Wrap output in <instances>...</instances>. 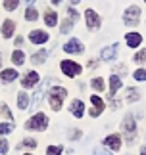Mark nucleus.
<instances>
[{
  "label": "nucleus",
  "mask_w": 146,
  "mask_h": 155,
  "mask_svg": "<svg viewBox=\"0 0 146 155\" xmlns=\"http://www.w3.org/2000/svg\"><path fill=\"white\" fill-rule=\"evenodd\" d=\"M69 2H71L73 6H75V4H79V2H81V0H69Z\"/></svg>",
  "instance_id": "a19ab883"
},
{
  "label": "nucleus",
  "mask_w": 146,
  "mask_h": 155,
  "mask_svg": "<svg viewBox=\"0 0 146 155\" xmlns=\"http://www.w3.org/2000/svg\"><path fill=\"white\" fill-rule=\"evenodd\" d=\"M19 147H31V150H33V147H36V142L33 138H27V140H23L19 144Z\"/></svg>",
  "instance_id": "7c9ffc66"
},
{
  "label": "nucleus",
  "mask_w": 146,
  "mask_h": 155,
  "mask_svg": "<svg viewBox=\"0 0 146 155\" xmlns=\"http://www.w3.org/2000/svg\"><path fill=\"white\" fill-rule=\"evenodd\" d=\"M117 50H119V44L115 42L112 46H106V48H102L100 52V59H104V61H113L115 58H117Z\"/></svg>",
  "instance_id": "6e6552de"
},
{
  "label": "nucleus",
  "mask_w": 146,
  "mask_h": 155,
  "mask_svg": "<svg viewBox=\"0 0 146 155\" xmlns=\"http://www.w3.org/2000/svg\"><path fill=\"white\" fill-rule=\"evenodd\" d=\"M50 2H52V4H56V6H58L60 2H62V0H50Z\"/></svg>",
  "instance_id": "79ce46f5"
},
{
  "label": "nucleus",
  "mask_w": 146,
  "mask_h": 155,
  "mask_svg": "<svg viewBox=\"0 0 146 155\" xmlns=\"http://www.w3.org/2000/svg\"><path fill=\"white\" fill-rule=\"evenodd\" d=\"M133 79L137 82H146V69L144 67H138L135 73H133Z\"/></svg>",
  "instance_id": "393cba45"
},
{
  "label": "nucleus",
  "mask_w": 146,
  "mask_h": 155,
  "mask_svg": "<svg viewBox=\"0 0 146 155\" xmlns=\"http://www.w3.org/2000/svg\"><path fill=\"white\" fill-rule=\"evenodd\" d=\"M65 96H68V90H65L64 86H56V88H52V90L48 92V102H50V107L54 111L62 109V102H64Z\"/></svg>",
  "instance_id": "f257e3e1"
},
{
  "label": "nucleus",
  "mask_w": 146,
  "mask_h": 155,
  "mask_svg": "<svg viewBox=\"0 0 146 155\" xmlns=\"http://www.w3.org/2000/svg\"><path fill=\"white\" fill-rule=\"evenodd\" d=\"M144 2H146V0H144Z\"/></svg>",
  "instance_id": "a18cd8bd"
},
{
  "label": "nucleus",
  "mask_w": 146,
  "mask_h": 155,
  "mask_svg": "<svg viewBox=\"0 0 146 155\" xmlns=\"http://www.w3.org/2000/svg\"><path fill=\"white\" fill-rule=\"evenodd\" d=\"M17 107H19L21 111L29 109V94H25V92H19V94H17Z\"/></svg>",
  "instance_id": "a211bd4d"
},
{
  "label": "nucleus",
  "mask_w": 146,
  "mask_h": 155,
  "mask_svg": "<svg viewBox=\"0 0 146 155\" xmlns=\"http://www.w3.org/2000/svg\"><path fill=\"white\" fill-rule=\"evenodd\" d=\"M25 4H27V6H33V4H35V0H25Z\"/></svg>",
  "instance_id": "ea45409f"
},
{
  "label": "nucleus",
  "mask_w": 146,
  "mask_h": 155,
  "mask_svg": "<svg viewBox=\"0 0 146 155\" xmlns=\"http://www.w3.org/2000/svg\"><path fill=\"white\" fill-rule=\"evenodd\" d=\"M121 130H123L127 142L133 144V142H135V136H137V121H135V117H133V115H125L123 123H121Z\"/></svg>",
  "instance_id": "f03ea898"
},
{
  "label": "nucleus",
  "mask_w": 146,
  "mask_h": 155,
  "mask_svg": "<svg viewBox=\"0 0 146 155\" xmlns=\"http://www.w3.org/2000/svg\"><path fill=\"white\" fill-rule=\"evenodd\" d=\"M46 124H48L46 115H42V113H36L35 117H31V119L25 123V128H27V130H44Z\"/></svg>",
  "instance_id": "39448f33"
},
{
  "label": "nucleus",
  "mask_w": 146,
  "mask_h": 155,
  "mask_svg": "<svg viewBox=\"0 0 146 155\" xmlns=\"http://www.w3.org/2000/svg\"><path fill=\"white\" fill-rule=\"evenodd\" d=\"M68 14H69V17H71L73 21H75L77 17H79V14H77V10H75V8H71V6H69V8H68Z\"/></svg>",
  "instance_id": "72a5a7b5"
},
{
  "label": "nucleus",
  "mask_w": 146,
  "mask_h": 155,
  "mask_svg": "<svg viewBox=\"0 0 146 155\" xmlns=\"http://www.w3.org/2000/svg\"><path fill=\"white\" fill-rule=\"evenodd\" d=\"M25 155H31V153H25Z\"/></svg>",
  "instance_id": "c03bdc74"
},
{
  "label": "nucleus",
  "mask_w": 146,
  "mask_h": 155,
  "mask_svg": "<svg viewBox=\"0 0 146 155\" xmlns=\"http://www.w3.org/2000/svg\"><path fill=\"white\" fill-rule=\"evenodd\" d=\"M121 86H123V81H121L117 75H112V77H109V94H108V98L113 100L115 94H117V90H119Z\"/></svg>",
  "instance_id": "9d476101"
},
{
  "label": "nucleus",
  "mask_w": 146,
  "mask_h": 155,
  "mask_svg": "<svg viewBox=\"0 0 146 155\" xmlns=\"http://www.w3.org/2000/svg\"><path fill=\"white\" fill-rule=\"evenodd\" d=\"M0 153H8V142L6 140H0Z\"/></svg>",
  "instance_id": "f704fd0d"
},
{
  "label": "nucleus",
  "mask_w": 146,
  "mask_h": 155,
  "mask_svg": "<svg viewBox=\"0 0 146 155\" xmlns=\"http://www.w3.org/2000/svg\"><path fill=\"white\" fill-rule=\"evenodd\" d=\"M25 19H27V21L39 19V12H36L35 8H27V12H25Z\"/></svg>",
  "instance_id": "bb28decb"
},
{
  "label": "nucleus",
  "mask_w": 146,
  "mask_h": 155,
  "mask_svg": "<svg viewBox=\"0 0 146 155\" xmlns=\"http://www.w3.org/2000/svg\"><path fill=\"white\" fill-rule=\"evenodd\" d=\"M46 86V84H44ZM44 86H40L39 90L35 92V96H33V109H39V105L42 102V96H44Z\"/></svg>",
  "instance_id": "aec40b11"
},
{
  "label": "nucleus",
  "mask_w": 146,
  "mask_h": 155,
  "mask_svg": "<svg viewBox=\"0 0 146 155\" xmlns=\"http://www.w3.org/2000/svg\"><path fill=\"white\" fill-rule=\"evenodd\" d=\"M14 31H16V23L10 21V19H6L4 25H2V35H4L6 38H10L12 35H14Z\"/></svg>",
  "instance_id": "f3484780"
},
{
  "label": "nucleus",
  "mask_w": 146,
  "mask_h": 155,
  "mask_svg": "<svg viewBox=\"0 0 146 155\" xmlns=\"http://www.w3.org/2000/svg\"><path fill=\"white\" fill-rule=\"evenodd\" d=\"M0 65H2V59H0Z\"/></svg>",
  "instance_id": "37998d69"
},
{
  "label": "nucleus",
  "mask_w": 146,
  "mask_h": 155,
  "mask_svg": "<svg viewBox=\"0 0 146 155\" xmlns=\"http://www.w3.org/2000/svg\"><path fill=\"white\" fill-rule=\"evenodd\" d=\"M83 42L81 40H77V38H71V40H68V42L64 44V50L68 52V54H81L83 52Z\"/></svg>",
  "instance_id": "1a4fd4ad"
},
{
  "label": "nucleus",
  "mask_w": 146,
  "mask_h": 155,
  "mask_svg": "<svg viewBox=\"0 0 146 155\" xmlns=\"http://www.w3.org/2000/svg\"><path fill=\"white\" fill-rule=\"evenodd\" d=\"M62 151H64L62 146H50L46 150V155H62Z\"/></svg>",
  "instance_id": "c85d7f7f"
},
{
  "label": "nucleus",
  "mask_w": 146,
  "mask_h": 155,
  "mask_svg": "<svg viewBox=\"0 0 146 155\" xmlns=\"http://www.w3.org/2000/svg\"><path fill=\"white\" fill-rule=\"evenodd\" d=\"M85 21H87V27L90 31H98L100 25H102V17L96 14L94 10H85Z\"/></svg>",
  "instance_id": "423d86ee"
},
{
  "label": "nucleus",
  "mask_w": 146,
  "mask_h": 155,
  "mask_svg": "<svg viewBox=\"0 0 146 155\" xmlns=\"http://www.w3.org/2000/svg\"><path fill=\"white\" fill-rule=\"evenodd\" d=\"M125 44L129 48H138L142 44V35L141 33H127L125 35Z\"/></svg>",
  "instance_id": "9b49d317"
},
{
  "label": "nucleus",
  "mask_w": 146,
  "mask_h": 155,
  "mask_svg": "<svg viewBox=\"0 0 146 155\" xmlns=\"http://www.w3.org/2000/svg\"><path fill=\"white\" fill-rule=\"evenodd\" d=\"M127 102L129 104H133V102H138V100H141V90H138V88H127Z\"/></svg>",
  "instance_id": "6ab92c4d"
},
{
  "label": "nucleus",
  "mask_w": 146,
  "mask_h": 155,
  "mask_svg": "<svg viewBox=\"0 0 146 155\" xmlns=\"http://www.w3.org/2000/svg\"><path fill=\"white\" fill-rule=\"evenodd\" d=\"M16 79H17V71L16 69H6V71L0 73V81L6 82V84H8V82H14Z\"/></svg>",
  "instance_id": "2eb2a0df"
},
{
  "label": "nucleus",
  "mask_w": 146,
  "mask_h": 155,
  "mask_svg": "<svg viewBox=\"0 0 146 155\" xmlns=\"http://www.w3.org/2000/svg\"><path fill=\"white\" fill-rule=\"evenodd\" d=\"M2 109H4L2 113H4V115H6V117H10V121H12V113H10V109H8V107H6V105L2 107Z\"/></svg>",
  "instance_id": "4c0bfd02"
},
{
  "label": "nucleus",
  "mask_w": 146,
  "mask_h": 155,
  "mask_svg": "<svg viewBox=\"0 0 146 155\" xmlns=\"http://www.w3.org/2000/svg\"><path fill=\"white\" fill-rule=\"evenodd\" d=\"M44 21H46L48 27H56V23H58V14H56V12H52V10H46V12H44Z\"/></svg>",
  "instance_id": "dca6fc26"
},
{
  "label": "nucleus",
  "mask_w": 146,
  "mask_h": 155,
  "mask_svg": "<svg viewBox=\"0 0 146 155\" xmlns=\"http://www.w3.org/2000/svg\"><path fill=\"white\" fill-rule=\"evenodd\" d=\"M102 144H104V147H108V150L112 151H119L121 150V136L119 134H108L104 140H102Z\"/></svg>",
  "instance_id": "0eeeda50"
},
{
  "label": "nucleus",
  "mask_w": 146,
  "mask_h": 155,
  "mask_svg": "<svg viewBox=\"0 0 146 155\" xmlns=\"http://www.w3.org/2000/svg\"><path fill=\"white\" fill-rule=\"evenodd\" d=\"M36 82H39V75L35 73V71H29V73L21 79V86L23 88H31V86H35Z\"/></svg>",
  "instance_id": "4468645a"
},
{
  "label": "nucleus",
  "mask_w": 146,
  "mask_h": 155,
  "mask_svg": "<svg viewBox=\"0 0 146 155\" xmlns=\"http://www.w3.org/2000/svg\"><path fill=\"white\" fill-rule=\"evenodd\" d=\"M69 138H81V130H73V132H69Z\"/></svg>",
  "instance_id": "e433bc0d"
},
{
  "label": "nucleus",
  "mask_w": 146,
  "mask_h": 155,
  "mask_svg": "<svg viewBox=\"0 0 146 155\" xmlns=\"http://www.w3.org/2000/svg\"><path fill=\"white\" fill-rule=\"evenodd\" d=\"M90 86H92L96 92H104V88H106V84H104V79H102V77H96V79H92V81H90Z\"/></svg>",
  "instance_id": "412c9836"
},
{
  "label": "nucleus",
  "mask_w": 146,
  "mask_h": 155,
  "mask_svg": "<svg viewBox=\"0 0 146 155\" xmlns=\"http://www.w3.org/2000/svg\"><path fill=\"white\" fill-rule=\"evenodd\" d=\"M12 130H14V127H12V124H8V123L0 124V134H8V132H12Z\"/></svg>",
  "instance_id": "473e14b6"
},
{
  "label": "nucleus",
  "mask_w": 146,
  "mask_h": 155,
  "mask_svg": "<svg viewBox=\"0 0 146 155\" xmlns=\"http://www.w3.org/2000/svg\"><path fill=\"white\" fill-rule=\"evenodd\" d=\"M60 67H62V73L65 75V77H77V75H81V71H83V67L79 65L77 61H71V59H64L62 63H60Z\"/></svg>",
  "instance_id": "20e7f679"
},
{
  "label": "nucleus",
  "mask_w": 146,
  "mask_h": 155,
  "mask_svg": "<svg viewBox=\"0 0 146 155\" xmlns=\"http://www.w3.org/2000/svg\"><path fill=\"white\" fill-rule=\"evenodd\" d=\"M12 61H14L16 65H23L25 63V54H23L21 50H16L14 54H12Z\"/></svg>",
  "instance_id": "5701e85b"
},
{
  "label": "nucleus",
  "mask_w": 146,
  "mask_h": 155,
  "mask_svg": "<svg viewBox=\"0 0 146 155\" xmlns=\"http://www.w3.org/2000/svg\"><path fill=\"white\" fill-rule=\"evenodd\" d=\"M141 155H146V144H144V146L141 147Z\"/></svg>",
  "instance_id": "58836bf2"
},
{
  "label": "nucleus",
  "mask_w": 146,
  "mask_h": 155,
  "mask_svg": "<svg viewBox=\"0 0 146 155\" xmlns=\"http://www.w3.org/2000/svg\"><path fill=\"white\" fill-rule=\"evenodd\" d=\"M46 56H48V52L46 50H40V52H36L35 56L31 58L33 59V63H36V65H40V63H44V59H46Z\"/></svg>",
  "instance_id": "a878e982"
},
{
  "label": "nucleus",
  "mask_w": 146,
  "mask_h": 155,
  "mask_svg": "<svg viewBox=\"0 0 146 155\" xmlns=\"http://www.w3.org/2000/svg\"><path fill=\"white\" fill-rule=\"evenodd\" d=\"M90 104H92V107H98V109H102V111L106 109L104 100H102L100 96H96V94H92V96H90Z\"/></svg>",
  "instance_id": "b1692460"
},
{
  "label": "nucleus",
  "mask_w": 146,
  "mask_h": 155,
  "mask_svg": "<svg viewBox=\"0 0 146 155\" xmlns=\"http://www.w3.org/2000/svg\"><path fill=\"white\" fill-rule=\"evenodd\" d=\"M71 29H73V19H71V17H69V19H65V21L62 23V33L65 35V33H69Z\"/></svg>",
  "instance_id": "c756f323"
},
{
  "label": "nucleus",
  "mask_w": 146,
  "mask_h": 155,
  "mask_svg": "<svg viewBox=\"0 0 146 155\" xmlns=\"http://www.w3.org/2000/svg\"><path fill=\"white\" fill-rule=\"evenodd\" d=\"M29 40H31L33 44H44L46 40H48V33H44V31H31L29 33Z\"/></svg>",
  "instance_id": "f8f14e48"
},
{
  "label": "nucleus",
  "mask_w": 146,
  "mask_h": 155,
  "mask_svg": "<svg viewBox=\"0 0 146 155\" xmlns=\"http://www.w3.org/2000/svg\"><path fill=\"white\" fill-rule=\"evenodd\" d=\"M123 23L127 27H137L138 23H141V8L138 6H129V8L125 10V14H123Z\"/></svg>",
  "instance_id": "7ed1b4c3"
},
{
  "label": "nucleus",
  "mask_w": 146,
  "mask_h": 155,
  "mask_svg": "<svg viewBox=\"0 0 146 155\" xmlns=\"http://www.w3.org/2000/svg\"><path fill=\"white\" fill-rule=\"evenodd\" d=\"M69 111L73 113V117L81 119V117L85 115V104L81 102V100H73L71 105H69Z\"/></svg>",
  "instance_id": "ddd939ff"
},
{
  "label": "nucleus",
  "mask_w": 146,
  "mask_h": 155,
  "mask_svg": "<svg viewBox=\"0 0 146 155\" xmlns=\"http://www.w3.org/2000/svg\"><path fill=\"white\" fill-rule=\"evenodd\" d=\"M89 113H90V117H100V115H102V109H98V107H92Z\"/></svg>",
  "instance_id": "c9c22d12"
},
{
  "label": "nucleus",
  "mask_w": 146,
  "mask_h": 155,
  "mask_svg": "<svg viewBox=\"0 0 146 155\" xmlns=\"http://www.w3.org/2000/svg\"><path fill=\"white\" fill-rule=\"evenodd\" d=\"M94 155H112V150H106V147H94Z\"/></svg>",
  "instance_id": "2f4dec72"
},
{
  "label": "nucleus",
  "mask_w": 146,
  "mask_h": 155,
  "mask_svg": "<svg viewBox=\"0 0 146 155\" xmlns=\"http://www.w3.org/2000/svg\"><path fill=\"white\" fill-rule=\"evenodd\" d=\"M133 61L138 63V65H144L146 63V48H141L135 56H133Z\"/></svg>",
  "instance_id": "4be33fe9"
},
{
  "label": "nucleus",
  "mask_w": 146,
  "mask_h": 155,
  "mask_svg": "<svg viewBox=\"0 0 146 155\" xmlns=\"http://www.w3.org/2000/svg\"><path fill=\"white\" fill-rule=\"evenodd\" d=\"M17 4H19V0H4V8L8 12H14L17 8Z\"/></svg>",
  "instance_id": "cd10ccee"
}]
</instances>
